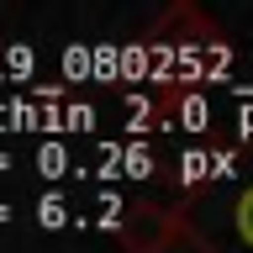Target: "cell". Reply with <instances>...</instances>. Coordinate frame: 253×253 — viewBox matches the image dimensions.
Here are the masks:
<instances>
[{"label":"cell","mask_w":253,"mask_h":253,"mask_svg":"<svg viewBox=\"0 0 253 253\" xmlns=\"http://www.w3.org/2000/svg\"><path fill=\"white\" fill-rule=\"evenodd\" d=\"M237 227H243V243H253V195L237 206Z\"/></svg>","instance_id":"1"}]
</instances>
